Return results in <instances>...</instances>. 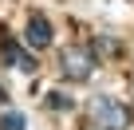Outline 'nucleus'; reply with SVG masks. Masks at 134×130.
<instances>
[{"instance_id":"nucleus-7","label":"nucleus","mask_w":134,"mask_h":130,"mask_svg":"<svg viewBox=\"0 0 134 130\" xmlns=\"http://www.w3.org/2000/svg\"><path fill=\"white\" fill-rule=\"evenodd\" d=\"M8 103V91H4V83H0V106H4Z\"/></svg>"},{"instance_id":"nucleus-3","label":"nucleus","mask_w":134,"mask_h":130,"mask_svg":"<svg viewBox=\"0 0 134 130\" xmlns=\"http://www.w3.org/2000/svg\"><path fill=\"white\" fill-rule=\"evenodd\" d=\"M0 63H8V67H16V71H24V75H36V55H28L16 39H4L0 43Z\"/></svg>"},{"instance_id":"nucleus-6","label":"nucleus","mask_w":134,"mask_h":130,"mask_svg":"<svg viewBox=\"0 0 134 130\" xmlns=\"http://www.w3.org/2000/svg\"><path fill=\"white\" fill-rule=\"evenodd\" d=\"M0 130H24V114L20 110H8L4 118H0Z\"/></svg>"},{"instance_id":"nucleus-5","label":"nucleus","mask_w":134,"mask_h":130,"mask_svg":"<svg viewBox=\"0 0 134 130\" xmlns=\"http://www.w3.org/2000/svg\"><path fill=\"white\" fill-rule=\"evenodd\" d=\"M47 106H51V110H71L75 103H71V95H63V91H51V95H47Z\"/></svg>"},{"instance_id":"nucleus-2","label":"nucleus","mask_w":134,"mask_h":130,"mask_svg":"<svg viewBox=\"0 0 134 130\" xmlns=\"http://www.w3.org/2000/svg\"><path fill=\"white\" fill-rule=\"evenodd\" d=\"M91 67H95V51H91V47H67V51L59 55V71H63L67 79H75V83L91 79Z\"/></svg>"},{"instance_id":"nucleus-1","label":"nucleus","mask_w":134,"mask_h":130,"mask_svg":"<svg viewBox=\"0 0 134 130\" xmlns=\"http://www.w3.org/2000/svg\"><path fill=\"white\" fill-rule=\"evenodd\" d=\"M91 114H95V122H99L103 130H126V126H130V110H126L118 99H110V95H99V99L91 103Z\"/></svg>"},{"instance_id":"nucleus-4","label":"nucleus","mask_w":134,"mask_h":130,"mask_svg":"<svg viewBox=\"0 0 134 130\" xmlns=\"http://www.w3.org/2000/svg\"><path fill=\"white\" fill-rule=\"evenodd\" d=\"M28 47H47L51 43V24H47V16H40V12H32L28 16Z\"/></svg>"}]
</instances>
